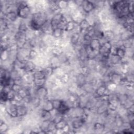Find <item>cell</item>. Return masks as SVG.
Segmentation results:
<instances>
[{
    "label": "cell",
    "instance_id": "obj_1",
    "mask_svg": "<svg viewBox=\"0 0 134 134\" xmlns=\"http://www.w3.org/2000/svg\"><path fill=\"white\" fill-rule=\"evenodd\" d=\"M49 19V16L45 11L34 13L31 15L29 24L30 29L34 31L39 30L41 27Z\"/></svg>",
    "mask_w": 134,
    "mask_h": 134
},
{
    "label": "cell",
    "instance_id": "obj_2",
    "mask_svg": "<svg viewBox=\"0 0 134 134\" xmlns=\"http://www.w3.org/2000/svg\"><path fill=\"white\" fill-rule=\"evenodd\" d=\"M17 13L18 17L25 19L29 18L32 13V9L26 2H17Z\"/></svg>",
    "mask_w": 134,
    "mask_h": 134
},
{
    "label": "cell",
    "instance_id": "obj_3",
    "mask_svg": "<svg viewBox=\"0 0 134 134\" xmlns=\"http://www.w3.org/2000/svg\"><path fill=\"white\" fill-rule=\"evenodd\" d=\"M112 44L109 41H105L103 42L98 51L99 54L103 57L108 58L110 54Z\"/></svg>",
    "mask_w": 134,
    "mask_h": 134
},
{
    "label": "cell",
    "instance_id": "obj_4",
    "mask_svg": "<svg viewBox=\"0 0 134 134\" xmlns=\"http://www.w3.org/2000/svg\"><path fill=\"white\" fill-rule=\"evenodd\" d=\"M9 102V101H8ZM17 105L9 102V104L5 106L6 113L12 118H15L17 117Z\"/></svg>",
    "mask_w": 134,
    "mask_h": 134
},
{
    "label": "cell",
    "instance_id": "obj_5",
    "mask_svg": "<svg viewBox=\"0 0 134 134\" xmlns=\"http://www.w3.org/2000/svg\"><path fill=\"white\" fill-rule=\"evenodd\" d=\"M63 16V14L62 13V12L55 13L52 16L51 18L50 19L52 30L58 28V25L60 21L61 20Z\"/></svg>",
    "mask_w": 134,
    "mask_h": 134
},
{
    "label": "cell",
    "instance_id": "obj_6",
    "mask_svg": "<svg viewBox=\"0 0 134 134\" xmlns=\"http://www.w3.org/2000/svg\"><path fill=\"white\" fill-rule=\"evenodd\" d=\"M81 8L83 12L87 15L92 13L95 8L94 3L91 1H83Z\"/></svg>",
    "mask_w": 134,
    "mask_h": 134
},
{
    "label": "cell",
    "instance_id": "obj_7",
    "mask_svg": "<svg viewBox=\"0 0 134 134\" xmlns=\"http://www.w3.org/2000/svg\"><path fill=\"white\" fill-rule=\"evenodd\" d=\"M48 95V89L45 86L36 87L35 96L39 97L41 99L47 98Z\"/></svg>",
    "mask_w": 134,
    "mask_h": 134
},
{
    "label": "cell",
    "instance_id": "obj_8",
    "mask_svg": "<svg viewBox=\"0 0 134 134\" xmlns=\"http://www.w3.org/2000/svg\"><path fill=\"white\" fill-rule=\"evenodd\" d=\"M71 107L68 103L67 101L62 99L60 105L57 111L58 113L64 116L68 113Z\"/></svg>",
    "mask_w": 134,
    "mask_h": 134
},
{
    "label": "cell",
    "instance_id": "obj_9",
    "mask_svg": "<svg viewBox=\"0 0 134 134\" xmlns=\"http://www.w3.org/2000/svg\"><path fill=\"white\" fill-rule=\"evenodd\" d=\"M84 124L85 123L80 116L73 118L71 122V125L73 130H79Z\"/></svg>",
    "mask_w": 134,
    "mask_h": 134
},
{
    "label": "cell",
    "instance_id": "obj_10",
    "mask_svg": "<svg viewBox=\"0 0 134 134\" xmlns=\"http://www.w3.org/2000/svg\"><path fill=\"white\" fill-rule=\"evenodd\" d=\"M108 75L109 76L110 82L116 85L119 84L124 76L123 74H121L120 73H118L114 72H110Z\"/></svg>",
    "mask_w": 134,
    "mask_h": 134
},
{
    "label": "cell",
    "instance_id": "obj_11",
    "mask_svg": "<svg viewBox=\"0 0 134 134\" xmlns=\"http://www.w3.org/2000/svg\"><path fill=\"white\" fill-rule=\"evenodd\" d=\"M116 35L112 29H108L103 31V38L105 41L111 42L115 38Z\"/></svg>",
    "mask_w": 134,
    "mask_h": 134
},
{
    "label": "cell",
    "instance_id": "obj_12",
    "mask_svg": "<svg viewBox=\"0 0 134 134\" xmlns=\"http://www.w3.org/2000/svg\"><path fill=\"white\" fill-rule=\"evenodd\" d=\"M17 117L20 118L24 117L26 116L28 112V107L24 104H20L17 105Z\"/></svg>",
    "mask_w": 134,
    "mask_h": 134
},
{
    "label": "cell",
    "instance_id": "obj_13",
    "mask_svg": "<svg viewBox=\"0 0 134 134\" xmlns=\"http://www.w3.org/2000/svg\"><path fill=\"white\" fill-rule=\"evenodd\" d=\"M37 68V65L34 61L28 60L25 62L24 70L26 73H32Z\"/></svg>",
    "mask_w": 134,
    "mask_h": 134
},
{
    "label": "cell",
    "instance_id": "obj_14",
    "mask_svg": "<svg viewBox=\"0 0 134 134\" xmlns=\"http://www.w3.org/2000/svg\"><path fill=\"white\" fill-rule=\"evenodd\" d=\"M81 39V34L80 32H72L70 36L69 41L70 44L73 47L76 45L80 41Z\"/></svg>",
    "mask_w": 134,
    "mask_h": 134
},
{
    "label": "cell",
    "instance_id": "obj_15",
    "mask_svg": "<svg viewBox=\"0 0 134 134\" xmlns=\"http://www.w3.org/2000/svg\"><path fill=\"white\" fill-rule=\"evenodd\" d=\"M9 23H14L17 19L18 16L16 11H10L7 12L4 16Z\"/></svg>",
    "mask_w": 134,
    "mask_h": 134
},
{
    "label": "cell",
    "instance_id": "obj_16",
    "mask_svg": "<svg viewBox=\"0 0 134 134\" xmlns=\"http://www.w3.org/2000/svg\"><path fill=\"white\" fill-rule=\"evenodd\" d=\"M89 45L91 48L92 49V50L98 52L101 47L102 43L99 39L96 38H93L91 40Z\"/></svg>",
    "mask_w": 134,
    "mask_h": 134
},
{
    "label": "cell",
    "instance_id": "obj_17",
    "mask_svg": "<svg viewBox=\"0 0 134 134\" xmlns=\"http://www.w3.org/2000/svg\"><path fill=\"white\" fill-rule=\"evenodd\" d=\"M39 119L41 121L46 120H52L53 116L51 113V111H47L41 109L40 111L39 114Z\"/></svg>",
    "mask_w": 134,
    "mask_h": 134
},
{
    "label": "cell",
    "instance_id": "obj_18",
    "mask_svg": "<svg viewBox=\"0 0 134 134\" xmlns=\"http://www.w3.org/2000/svg\"><path fill=\"white\" fill-rule=\"evenodd\" d=\"M40 30L42 31V32L45 35H52V29L51 27L50 20V19L48 20L45 24L41 27Z\"/></svg>",
    "mask_w": 134,
    "mask_h": 134
},
{
    "label": "cell",
    "instance_id": "obj_19",
    "mask_svg": "<svg viewBox=\"0 0 134 134\" xmlns=\"http://www.w3.org/2000/svg\"><path fill=\"white\" fill-rule=\"evenodd\" d=\"M51 121V120H46L41 121V122L39 125V128L40 129V131L39 133H47L48 131L49 126Z\"/></svg>",
    "mask_w": 134,
    "mask_h": 134
},
{
    "label": "cell",
    "instance_id": "obj_20",
    "mask_svg": "<svg viewBox=\"0 0 134 134\" xmlns=\"http://www.w3.org/2000/svg\"><path fill=\"white\" fill-rule=\"evenodd\" d=\"M49 66L53 68V69L61 66V64L58 57L52 55L49 58Z\"/></svg>",
    "mask_w": 134,
    "mask_h": 134
},
{
    "label": "cell",
    "instance_id": "obj_21",
    "mask_svg": "<svg viewBox=\"0 0 134 134\" xmlns=\"http://www.w3.org/2000/svg\"><path fill=\"white\" fill-rule=\"evenodd\" d=\"M75 83L79 87H81L86 83L85 74L82 73H77L75 76Z\"/></svg>",
    "mask_w": 134,
    "mask_h": 134
},
{
    "label": "cell",
    "instance_id": "obj_22",
    "mask_svg": "<svg viewBox=\"0 0 134 134\" xmlns=\"http://www.w3.org/2000/svg\"><path fill=\"white\" fill-rule=\"evenodd\" d=\"M42 109L47 111H51L54 109L52 99L49 98H46L44 99V102L42 104Z\"/></svg>",
    "mask_w": 134,
    "mask_h": 134
},
{
    "label": "cell",
    "instance_id": "obj_23",
    "mask_svg": "<svg viewBox=\"0 0 134 134\" xmlns=\"http://www.w3.org/2000/svg\"><path fill=\"white\" fill-rule=\"evenodd\" d=\"M34 79H43L47 78V76L42 68H39L36 69L32 73Z\"/></svg>",
    "mask_w": 134,
    "mask_h": 134
},
{
    "label": "cell",
    "instance_id": "obj_24",
    "mask_svg": "<svg viewBox=\"0 0 134 134\" xmlns=\"http://www.w3.org/2000/svg\"><path fill=\"white\" fill-rule=\"evenodd\" d=\"M108 62L110 65L120 64L121 59L116 54H110L108 57Z\"/></svg>",
    "mask_w": 134,
    "mask_h": 134
},
{
    "label": "cell",
    "instance_id": "obj_25",
    "mask_svg": "<svg viewBox=\"0 0 134 134\" xmlns=\"http://www.w3.org/2000/svg\"><path fill=\"white\" fill-rule=\"evenodd\" d=\"M47 78L43 79H34L33 85L36 87L45 86L47 82Z\"/></svg>",
    "mask_w": 134,
    "mask_h": 134
},
{
    "label": "cell",
    "instance_id": "obj_26",
    "mask_svg": "<svg viewBox=\"0 0 134 134\" xmlns=\"http://www.w3.org/2000/svg\"><path fill=\"white\" fill-rule=\"evenodd\" d=\"M41 103V99L39 97L35 96L31 97L30 102L29 104H30L31 106L34 109H36L40 106Z\"/></svg>",
    "mask_w": 134,
    "mask_h": 134
},
{
    "label": "cell",
    "instance_id": "obj_27",
    "mask_svg": "<svg viewBox=\"0 0 134 134\" xmlns=\"http://www.w3.org/2000/svg\"><path fill=\"white\" fill-rule=\"evenodd\" d=\"M122 41V47L125 49L133 48V36Z\"/></svg>",
    "mask_w": 134,
    "mask_h": 134
},
{
    "label": "cell",
    "instance_id": "obj_28",
    "mask_svg": "<svg viewBox=\"0 0 134 134\" xmlns=\"http://www.w3.org/2000/svg\"><path fill=\"white\" fill-rule=\"evenodd\" d=\"M64 34V30L58 28L52 31V36L55 39H59V38H61L62 37Z\"/></svg>",
    "mask_w": 134,
    "mask_h": 134
},
{
    "label": "cell",
    "instance_id": "obj_29",
    "mask_svg": "<svg viewBox=\"0 0 134 134\" xmlns=\"http://www.w3.org/2000/svg\"><path fill=\"white\" fill-rule=\"evenodd\" d=\"M63 49L61 47L53 46L51 49V52L52 55L58 57L63 52Z\"/></svg>",
    "mask_w": 134,
    "mask_h": 134
},
{
    "label": "cell",
    "instance_id": "obj_30",
    "mask_svg": "<svg viewBox=\"0 0 134 134\" xmlns=\"http://www.w3.org/2000/svg\"><path fill=\"white\" fill-rule=\"evenodd\" d=\"M39 56V53L35 49H31L29 51L28 60L30 61H34Z\"/></svg>",
    "mask_w": 134,
    "mask_h": 134
},
{
    "label": "cell",
    "instance_id": "obj_31",
    "mask_svg": "<svg viewBox=\"0 0 134 134\" xmlns=\"http://www.w3.org/2000/svg\"><path fill=\"white\" fill-rule=\"evenodd\" d=\"M68 125V122L64 118L60 121L59 122L55 124V128L57 130H62L67 125Z\"/></svg>",
    "mask_w": 134,
    "mask_h": 134
},
{
    "label": "cell",
    "instance_id": "obj_32",
    "mask_svg": "<svg viewBox=\"0 0 134 134\" xmlns=\"http://www.w3.org/2000/svg\"><path fill=\"white\" fill-rule=\"evenodd\" d=\"M65 73L63 69L61 66L54 68L53 69V75L57 77V78H61V76Z\"/></svg>",
    "mask_w": 134,
    "mask_h": 134
},
{
    "label": "cell",
    "instance_id": "obj_33",
    "mask_svg": "<svg viewBox=\"0 0 134 134\" xmlns=\"http://www.w3.org/2000/svg\"><path fill=\"white\" fill-rule=\"evenodd\" d=\"M69 2L67 1H58V5L59 9L62 12L68 8Z\"/></svg>",
    "mask_w": 134,
    "mask_h": 134
},
{
    "label": "cell",
    "instance_id": "obj_34",
    "mask_svg": "<svg viewBox=\"0 0 134 134\" xmlns=\"http://www.w3.org/2000/svg\"><path fill=\"white\" fill-rule=\"evenodd\" d=\"M28 29V26L25 21L22 20L19 23L18 26V31L25 33Z\"/></svg>",
    "mask_w": 134,
    "mask_h": 134
},
{
    "label": "cell",
    "instance_id": "obj_35",
    "mask_svg": "<svg viewBox=\"0 0 134 134\" xmlns=\"http://www.w3.org/2000/svg\"><path fill=\"white\" fill-rule=\"evenodd\" d=\"M9 130V125L2 120L1 121L0 132L1 133H5Z\"/></svg>",
    "mask_w": 134,
    "mask_h": 134
},
{
    "label": "cell",
    "instance_id": "obj_36",
    "mask_svg": "<svg viewBox=\"0 0 134 134\" xmlns=\"http://www.w3.org/2000/svg\"><path fill=\"white\" fill-rule=\"evenodd\" d=\"M94 129L97 131H100V130H104L105 128V125L104 123L100 122H96L94 123L93 126Z\"/></svg>",
    "mask_w": 134,
    "mask_h": 134
},
{
    "label": "cell",
    "instance_id": "obj_37",
    "mask_svg": "<svg viewBox=\"0 0 134 134\" xmlns=\"http://www.w3.org/2000/svg\"><path fill=\"white\" fill-rule=\"evenodd\" d=\"M62 84L64 85H65L66 84H68L70 82V76L69 75V73H65L62 76L61 78H60Z\"/></svg>",
    "mask_w": 134,
    "mask_h": 134
},
{
    "label": "cell",
    "instance_id": "obj_38",
    "mask_svg": "<svg viewBox=\"0 0 134 134\" xmlns=\"http://www.w3.org/2000/svg\"><path fill=\"white\" fill-rule=\"evenodd\" d=\"M116 55H117L120 59H122L126 55L125 49L123 48H117L116 52Z\"/></svg>",
    "mask_w": 134,
    "mask_h": 134
},
{
    "label": "cell",
    "instance_id": "obj_39",
    "mask_svg": "<svg viewBox=\"0 0 134 134\" xmlns=\"http://www.w3.org/2000/svg\"><path fill=\"white\" fill-rule=\"evenodd\" d=\"M23 88V86L22 85L15 83L11 86V90H13L15 93H18Z\"/></svg>",
    "mask_w": 134,
    "mask_h": 134
},
{
    "label": "cell",
    "instance_id": "obj_40",
    "mask_svg": "<svg viewBox=\"0 0 134 134\" xmlns=\"http://www.w3.org/2000/svg\"><path fill=\"white\" fill-rule=\"evenodd\" d=\"M62 99H52V104L53 106V108L55 110H57L58 108L59 107L61 102Z\"/></svg>",
    "mask_w": 134,
    "mask_h": 134
},
{
    "label": "cell",
    "instance_id": "obj_41",
    "mask_svg": "<svg viewBox=\"0 0 134 134\" xmlns=\"http://www.w3.org/2000/svg\"><path fill=\"white\" fill-rule=\"evenodd\" d=\"M15 95H16V93L11 89L9 91H8V101H9V102L12 101L14 99V98L15 96Z\"/></svg>",
    "mask_w": 134,
    "mask_h": 134
},
{
    "label": "cell",
    "instance_id": "obj_42",
    "mask_svg": "<svg viewBox=\"0 0 134 134\" xmlns=\"http://www.w3.org/2000/svg\"><path fill=\"white\" fill-rule=\"evenodd\" d=\"M133 4L134 1H129L128 10L129 13H133Z\"/></svg>",
    "mask_w": 134,
    "mask_h": 134
}]
</instances>
